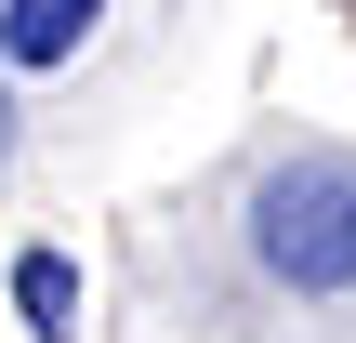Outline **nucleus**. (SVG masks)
<instances>
[{"label":"nucleus","instance_id":"obj_1","mask_svg":"<svg viewBox=\"0 0 356 343\" xmlns=\"http://www.w3.org/2000/svg\"><path fill=\"white\" fill-rule=\"evenodd\" d=\"M251 264L304 304L356 291V145H291L251 185Z\"/></svg>","mask_w":356,"mask_h":343},{"label":"nucleus","instance_id":"obj_3","mask_svg":"<svg viewBox=\"0 0 356 343\" xmlns=\"http://www.w3.org/2000/svg\"><path fill=\"white\" fill-rule=\"evenodd\" d=\"M13 317L40 343H79V264H66V251H26V264H13Z\"/></svg>","mask_w":356,"mask_h":343},{"label":"nucleus","instance_id":"obj_2","mask_svg":"<svg viewBox=\"0 0 356 343\" xmlns=\"http://www.w3.org/2000/svg\"><path fill=\"white\" fill-rule=\"evenodd\" d=\"M106 0H0V66H79Z\"/></svg>","mask_w":356,"mask_h":343},{"label":"nucleus","instance_id":"obj_4","mask_svg":"<svg viewBox=\"0 0 356 343\" xmlns=\"http://www.w3.org/2000/svg\"><path fill=\"white\" fill-rule=\"evenodd\" d=\"M0 159H13V66H0Z\"/></svg>","mask_w":356,"mask_h":343}]
</instances>
